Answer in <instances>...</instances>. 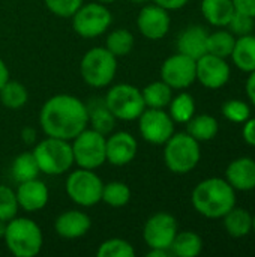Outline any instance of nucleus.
Returning <instances> with one entry per match:
<instances>
[{
  "mask_svg": "<svg viewBox=\"0 0 255 257\" xmlns=\"http://www.w3.org/2000/svg\"><path fill=\"white\" fill-rule=\"evenodd\" d=\"M89 110V125L90 128L96 130L98 133L108 136L116 125V117L113 116V113L107 108V105L104 104V101L101 104H93L92 107L87 105Z\"/></svg>",
  "mask_w": 255,
  "mask_h": 257,
  "instance_id": "nucleus-32",
  "label": "nucleus"
},
{
  "mask_svg": "<svg viewBox=\"0 0 255 257\" xmlns=\"http://www.w3.org/2000/svg\"><path fill=\"white\" fill-rule=\"evenodd\" d=\"M233 5L237 12L246 14L255 18V0H233Z\"/></svg>",
  "mask_w": 255,
  "mask_h": 257,
  "instance_id": "nucleus-40",
  "label": "nucleus"
},
{
  "mask_svg": "<svg viewBox=\"0 0 255 257\" xmlns=\"http://www.w3.org/2000/svg\"><path fill=\"white\" fill-rule=\"evenodd\" d=\"M225 181L236 191L255 190V160L240 157L233 160L225 170Z\"/></svg>",
  "mask_w": 255,
  "mask_h": 257,
  "instance_id": "nucleus-19",
  "label": "nucleus"
},
{
  "mask_svg": "<svg viewBox=\"0 0 255 257\" xmlns=\"http://www.w3.org/2000/svg\"><path fill=\"white\" fill-rule=\"evenodd\" d=\"M242 137L249 146L255 148V117H249L248 120L243 122Z\"/></svg>",
  "mask_w": 255,
  "mask_h": 257,
  "instance_id": "nucleus-39",
  "label": "nucleus"
},
{
  "mask_svg": "<svg viewBox=\"0 0 255 257\" xmlns=\"http://www.w3.org/2000/svg\"><path fill=\"white\" fill-rule=\"evenodd\" d=\"M9 80V69L8 65L5 63V60L0 57V89L5 86V83Z\"/></svg>",
  "mask_w": 255,
  "mask_h": 257,
  "instance_id": "nucleus-44",
  "label": "nucleus"
},
{
  "mask_svg": "<svg viewBox=\"0 0 255 257\" xmlns=\"http://www.w3.org/2000/svg\"><path fill=\"white\" fill-rule=\"evenodd\" d=\"M102 179L95 173V170L81 169L69 170L65 182V190L68 197L81 208H90L101 202L102 197Z\"/></svg>",
  "mask_w": 255,
  "mask_h": 257,
  "instance_id": "nucleus-8",
  "label": "nucleus"
},
{
  "mask_svg": "<svg viewBox=\"0 0 255 257\" xmlns=\"http://www.w3.org/2000/svg\"><path fill=\"white\" fill-rule=\"evenodd\" d=\"M201 160L200 142L188 133H174L164 143V163L176 175L192 172Z\"/></svg>",
  "mask_w": 255,
  "mask_h": 257,
  "instance_id": "nucleus-5",
  "label": "nucleus"
},
{
  "mask_svg": "<svg viewBox=\"0 0 255 257\" xmlns=\"http://www.w3.org/2000/svg\"><path fill=\"white\" fill-rule=\"evenodd\" d=\"M90 227H92L90 217L80 209L65 211L54 221V230L63 239L83 238L89 233Z\"/></svg>",
  "mask_w": 255,
  "mask_h": 257,
  "instance_id": "nucleus-18",
  "label": "nucleus"
},
{
  "mask_svg": "<svg viewBox=\"0 0 255 257\" xmlns=\"http://www.w3.org/2000/svg\"><path fill=\"white\" fill-rule=\"evenodd\" d=\"M47 9L60 18H71L84 0H44Z\"/></svg>",
  "mask_w": 255,
  "mask_h": 257,
  "instance_id": "nucleus-37",
  "label": "nucleus"
},
{
  "mask_svg": "<svg viewBox=\"0 0 255 257\" xmlns=\"http://www.w3.org/2000/svg\"><path fill=\"white\" fill-rule=\"evenodd\" d=\"M137 120L140 136L150 145H164L174 134L176 123L165 108H146Z\"/></svg>",
  "mask_w": 255,
  "mask_h": 257,
  "instance_id": "nucleus-11",
  "label": "nucleus"
},
{
  "mask_svg": "<svg viewBox=\"0 0 255 257\" xmlns=\"http://www.w3.org/2000/svg\"><path fill=\"white\" fill-rule=\"evenodd\" d=\"M141 95L146 104V108H167L171 98L173 89L162 80L149 83L141 89Z\"/></svg>",
  "mask_w": 255,
  "mask_h": 257,
  "instance_id": "nucleus-26",
  "label": "nucleus"
},
{
  "mask_svg": "<svg viewBox=\"0 0 255 257\" xmlns=\"http://www.w3.org/2000/svg\"><path fill=\"white\" fill-rule=\"evenodd\" d=\"M207 36L203 26H189L177 38V51L197 60L207 53Z\"/></svg>",
  "mask_w": 255,
  "mask_h": 257,
  "instance_id": "nucleus-20",
  "label": "nucleus"
},
{
  "mask_svg": "<svg viewBox=\"0 0 255 257\" xmlns=\"http://www.w3.org/2000/svg\"><path fill=\"white\" fill-rule=\"evenodd\" d=\"M20 211L15 190L8 185H0V220L9 221Z\"/></svg>",
  "mask_w": 255,
  "mask_h": 257,
  "instance_id": "nucleus-36",
  "label": "nucleus"
},
{
  "mask_svg": "<svg viewBox=\"0 0 255 257\" xmlns=\"http://www.w3.org/2000/svg\"><path fill=\"white\" fill-rule=\"evenodd\" d=\"M104 104L117 120L125 122L137 120L146 110L141 89L129 83H119L111 86L105 93Z\"/></svg>",
  "mask_w": 255,
  "mask_h": 257,
  "instance_id": "nucleus-7",
  "label": "nucleus"
},
{
  "mask_svg": "<svg viewBox=\"0 0 255 257\" xmlns=\"http://www.w3.org/2000/svg\"><path fill=\"white\" fill-rule=\"evenodd\" d=\"M230 57L240 71L248 74L255 71V35L237 36Z\"/></svg>",
  "mask_w": 255,
  "mask_h": 257,
  "instance_id": "nucleus-22",
  "label": "nucleus"
},
{
  "mask_svg": "<svg viewBox=\"0 0 255 257\" xmlns=\"http://www.w3.org/2000/svg\"><path fill=\"white\" fill-rule=\"evenodd\" d=\"M117 72V57L105 47H93L84 53L80 62L83 81L95 89L107 87L113 83Z\"/></svg>",
  "mask_w": 255,
  "mask_h": 257,
  "instance_id": "nucleus-6",
  "label": "nucleus"
},
{
  "mask_svg": "<svg viewBox=\"0 0 255 257\" xmlns=\"http://www.w3.org/2000/svg\"><path fill=\"white\" fill-rule=\"evenodd\" d=\"M96 2H99V3H104V5H110V3H113L114 0H96Z\"/></svg>",
  "mask_w": 255,
  "mask_h": 257,
  "instance_id": "nucleus-48",
  "label": "nucleus"
},
{
  "mask_svg": "<svg viewBox=\"0 0 255 257\" xmlns=\"http://www.w3.org/2000/svg\"><path fill=\"white\" fill-rule=\"evenodd\" d=\"M39 125L47 137L71 142L89 126L87 105L78 96L57 93L44 102L39 113Z\"/></svg>",
  "mask_w": 255,
  "mask_h": 257,
  "instance_id": "nucleus-1",
  "label": "nucleus"
},
{
  "mask_svg": "<svg viewBox=\"0 0 255 257\" xmlns=\"http://www.w3.org/2000/svg\"><path fill=\"white\" fill-rule=\"evenodd\" d=\"M71 18L74 32L86 39L104 35L113 23L111 11L99 2L83 3Z\"/></svg>",
  "mask_w": 255,
  "mask_h": 257,
  "instance_id": "nucleus-10",
  "label": "nucleus"
},
{
  "mask_svg": "<svg viewBox=\"0 0 255 257\" xmlns=\"http://www.w3.org/2000/svg\"><path fill=\"white\" fill-rule=\"evenodd\" d=\"M252 230H254V232H255V215H254V217H252Z\"/></svg>",
  "mask_w": 255,
  "mask_h": 257,
  "instance_id": "nucleus-49",
  "label": "nucleus"
},
{
  "mask_svg": "<svg viewBox=\"0 0 255 257\" xmlns=\"http://www.w3.org/2000/svg\"><path fill=\"white\" fill-rule=\"evenodd\" d=\"M168 114L174 123H188L195 114V99L188 92H180L171 98L168 104Z\"/></svg>",
  "mask_w": 255,
  "mask_h": 257,
  "instance_id": "nucleus-27",
  "label": "nucleus"
},
{
  "mask_svg": "<svg viewBox=\"0 0 255 257\" xmlns=\"http://www.w3.org/2000/svg\"><path fill=\"white\" fill-rule=\"evenodd\" d=\"M236 44V36L230 30H216L207 36V53L218 57H230Z\"/></svg>",
  "mask_w": 255,
  "mask_h": 257,
  "instance_id": "nucleus-33",
  "label": "nucleus"
},
{
  "mask_svg": "<svg viewBox=\"0 0 255 257\" xmlns=\"http://www.w3.org/2000/svg\"><path fill=\"white\" fill-rule=\"evenodd\" d=\"M132 197V191L128 184L122 181H111L104 184L101 202L111 208H123L129 203Z\"/></svg>",
  "mask_w": 255,
  "mask_h": 257,
  "instance_id": "nucleus-30",
  "label": "nucleus"
},
{
  "mask_svg": "<svg viewBox=\"0 0 255 257\" xmlns=\"http://www.w3.org/2000/svg\"><path fill=\"white\" fill-rule=\"evenodd\" d=\"M245 89H246L248 99L252 102V105L255 107V71L249 72V77H248V80H246Z\"/></svg>",
  "mask_w": 255,
  "mask_h": 257,
  "instance_id": "nucleus-43",
  "label": "nucleus"
},
{
  "mask_svg": "<svg viewBox=\"0 0 255 257\" xmlns=\"http://www.w3.org/2000/svg\"><path fill=\"white\" fill-rule=\"evenodd\" d=\"M188 2H189V0H153L155 5H158V6L167 9L168 12H170V11H179V9L185 8V6L188 5Z\"/></svg>",
  "mask_w": 255,
  "mask_h": 257,
  "instance_id": "nucleus-41",
  "label": "nucleus"
},
{
  "mask_svg": "<svg viewBox=\"0 0 255 257\" xmlns=\"http://www.w3.org/2000/svg\"><path fill=\"white\" fill-rule=\"evenodd\" d=\"M11 173H12V178L18 184L30 181V179H36L39 176L41 170L33 157V152H23V154L17 155L12 163Z\"/></svg>",
  "mask_w": 255,
  "mask_h": 257,
  "instance_id": "nucleus-31",
  "label": "nucleus"
},
{
  "mask_svg": "<svg viewBox=\"0 0 255 257\" xmlns=\"http://www.w3.org/2000/svg\"><path fill=\"white\" fill-rule=\"evenodd\" d=\"M222 114L233 123H243L251 117V107L242 99H228L222 104Z\"/></svg>",
  "mask_w": 255,
  "mask_h": 257,
  "instance_id": "nucleus-35",
  "label": "nucleus"
},
{
  "mask_svg": "<svg viewBox=\"0 0 255 257\" xmlns=\"http://www.w3.org/2000/svg\"><path fill=\"white\" fill-rule=\"evenodd\" d=\"M170 251L173 256L177 257H197L203 251V239L192 230L177 232L171 242Z\"/></svg>",
  "mask_w": 255,
  "mask_h": 257,
  "instance_id": "nucleus-24",
  "label": "nucleus"
},
{
  "mask_svg": "<svg viewBox=\"0 0 255 257\" xmlns=\"http://www.w3.org/2000/svg\"><path fill=\"white\" fill-rule=\"evenodd\" d=\"M234 11L233 0H201V14L215 27H227Z\"/></svg>",
  "mask_w": 255,
  "mask_h": 257,
  "instance_id": "nucleus-21",
  "label": "nucleus"
},
{
  "mask_svg": "<svg viewBox=\"0 0 255 257\" xmlns=\"http://www.w3.org/2000/svg\"><path fill=\"white\" fill-rule=\"evenodd\" d=\"M218 131H219V123L216 117L210 114H194L192 119L186 123V133L200 143L213 140Z\"/></svg>",
  "mask_w": 255,
  "mask_h": 257,
  "instance_id": "nucleus-25",
  "label": "nucleus"
},
{
  "mask_svg": "<svg viewBox=\"0 0 255 257\" xmlns=\"http://www.w3.org/2000/svg\"><path fill=\"white\" fill-rule=\"evenodd\" d=\"M32 152L41 173L48 176H60L68 173L75 164L72 146L68 140L45 137L44 140L35 143Z\"/></svg>",
  "mask_w": 255,
  "mask_h": 257,
  "instance_id": "nucleus-4",
  "label": "nucleus"
},
{
  "mask_svg": "<svg viewBox=\"0 0 255 257\" xmlns=\"http://www.w3.org/2000/svg\"><path fill=\"white\" fill-rule=\"evenodd\" d=\"M129 2H131V3H134V5H141V6H143V5L149 3L150 0H129Z\"/></svg>",
  "mask_w": 255,
  "mask_h": 257,
  "instance_id": "nucleus-47",
  "label": "nucleus"
},
{
  "mask_svg": "<svg viewBox=\"0 0 255 257\" xmlns=\"http://www.w3.org/2000/svg\"><path fill=\"white\" fill-rule=\"evenodd\" d=\"M135 45L134 33L129 29H114L105 39V48L117 59L128 56Z\"/></svg>",
  "mask_w": 255,
  "mask_h": 257,
  "instance_id": "nucleus-28",
  "label": "nucleus"
},
{
  "mask_svg": "<svg viewBox=\"0 0 255 257\" xmlns=\"http://www.w3.org/2000/svg\"><path fill=\"white\" fill-rule=\"evenodd\" d=\"M21 140L26 143V145H35L36 140H38V134H36V130L33 126H26L21 130Z\"/></svg>",
  "mask_w": 255,
  "mask_h": 257,
  "instance_id": "nucleus-42",
  "label": "nucleus"
},
{
  "mask_svg": "<svg viewBox=\"0 0 255 257\" xmlns=\"http://www.w3.org/2000/svg\"><path fill=\"white\" fill-rule=\"evenodd\" d=\"M191 203L206 218H222L236 206V190L222 178H207L192 190Z\"/></svg>",
  "mask_w": 255,
  "mask_h": 257,
  "instance_id": "nucleus-2",
  "label": "nucleus"
},
{
  "mask_svg": "<svg viewBox=\"0 0 255 257\" xmlns=\"http://www.w3.org/2000/svg\"><path fill=\"white\" fill-rule=\"evenodd\" d=\"M17 200L20 209L26 212H38L42 211L50 200V191L44 181L39 178L30 179L26 182H20L17 190Z\"/></svg>",
  "mask_w": 255,
  "mask_h": 257,
  "instance_id": "nucleus-17",
  "label": "nucleus"
},
{
  "mask_svg": "<svg viewBox=\"0 0 255 257\" xmlns=\"http://www.w3.org/2000/svg\"><path fill=\"white\" fill-rule=\"evenodd\" d=\"M222 220H224L225 232L234 239L245 238L252 230V215L243 208H237V206L231 208L222 217Z\"/></svg>",
  "mask_w": 255,
  "mask_h": 257,
  "instance_id": "nucleus-23",
  "label": "nucleus"
},
{
  "mask_svg": "<svg viewBox=\"0 0 255 257\" xmlns=\"http://www.w3.org/2000/svg\"><path fill=\"white\" fill-rule=\"evenodd\" d=\"M105 142L107 136L87 126L71 140L74 163L81 169H99L101 166H104V163H107Z\"/></svg>",
  "mask_w": 255,
  "mask_h": 257,
  "instance_id": "nucleus-9",
  "label": "nucleus"
},
{
  "mask_svg": "<svg viewBox=\"0 0 255 257\" xmlns=\"http://www.w3.org/2000/svg\"><path fill=\"white\" fill-rule=\"evenodd\" d=\"M231 77V68L227 59L206 53L197 59V80L207 89L216 90L224 87Z\"/></svg>",
  "mask_w": 255,
  "mask_h": 257,
  "instance_id": "nucleus-15",
  "label": "nucleus"
},
{
  "mask_svg": "<svg viewBox=\"0 0 255 257\" xmlns=\"http://www.w3.org/2000/svg\"><path fill=\"white\" fill-rule=\"evenodd\" d=\"M6 224H8V221H3V220H0V239H3V236H5V232H6Z\"/></svg>",
  "mask_w": 255,
  "mask_h": 257,
  "instance_id": "nucleus-46",
  "label": "nucleus"
},
{
  "mask_svg": "<svg viewBox=\"0 0 255 257\" xmlns=\"http://www.w3.org/2000/svg\"><path fill=\"white\" fill-rule=\"evenodd\" d=\"M179 232L176 218L168 212H156L147 218L143 227V239L149 248L170 250L171 242Z\"/></svg>",
  "mask_w": 255,
  "mask_h": 257,
  "instance_id": "nucleus-13",
  "label": "nucleus"
},
{
  "mask_svg": "<svg viewBox=\"0 0 255 257\" xmlns=\"http://www.w3.org/2000/svg\"><path fill=\"white\" fill-rule=\"evenodd\" d=\"M3 241L15 257H35L42 250L44 235L32 218L14 217L6 224Z\"/></svg>",
  "mask_w": 255,
  "mask_h": 257,
  "instance_id": "nucleus-3",
  "label": "nucleus"
},
{
  "mask_svg": "<svg viewBox=\"0 0 255 257\" xmlns=\"http://www.w3.org/2000/svg\"><path fill=\"white\" fill-rule=\"evenodd\" d=\"M98 257H134L135 250L131 242L122 238H110L96 250Z\"/></svg>",
  "mask_w": 255,
  "mask_h": 257,
  "instance_id": "nucleus-34",
  "label": "nucleus"
},
{
  "mask_svg": "<svg viewBox=\"0 0 255 257\" xmlns=\"http://www.w3.org/2000/svg\"><path fill=\"white\" fill-rule=\"evenodd\" d=\"M138 152V142L137 139L128 131H117L111 136H107L105 142V154L107 163L123 167L131 164Z\"/></svg>",
  "mask_w": 255,
  "mask_h": 257,
  "instance_id": "nucleus-16",
  "label": "nucleus"
},
{
  "mask_svg": "<svg viewBox=\"0 0 255 257\" xmlns=\"http://www.w3.org/2000/svg\"><path fill=\"white\" fill-rule=\"evenodd\" d=\"M29 101L27 87L15 80H8L5 86L0 89V102L11 110H18L24 107Z\"/></svg>",
  "mask_w": 255,
  "mask_h": 257,
  "instance_id": "nucleus-29",
  "label": "nucleus"
},
{
  "mask_svg": "<svg viewBox=\"0 0 255 257\" xmlns=\"http://www.w3.org/2000/svg\"><path fill=\"white\" fill-rule=\"evenodd\" d=\"M161 80L173 90L188 89L197 81V60L177 51L164 60L161 66Z\"/></svg>",
  "mask_w": 255,
  "mask_h": 257,
  "instance_id": "nucleus-12",
  "label": "nucleus"
},
{
  "mask_svg": "<svg viewBox=\"0 0 255 257\" xmlns=\"http://www.w3.org/2000/svg\"><path fill=\"white\" fill-rule=\"evenodd\" d=\"M171 26V18L167 9L158 5H143L137 17V27L140 33L150 41H159L167 36Z\"/></svg>",
  "mask_w": 255,
  "mask_h": 257,
  "instance_id": "nucleus-14",
  "label": "nucleus"
},
{
  "mask_svg": "<svg viewBox=\"0 0 255 257\" xmlns=\"http://www.w3.org/2000/svg\"><path fill=\"white\" fill-rule=\"evenodd\" d=\"M227 27L230 29V32L234 35V36H243V35H249L254 32L255 27V18L246 15V14H242V12H237L234 11L231 20L228 21Z\"/></svg>",
  "mask_w": 255,
  "mask_h": 257,
  "instance_id": "nucleus-38",
  "label": "nucleus"
},
{
  "mask_svg": "<svg viewBox=\"0 0 255 257\" xmlns=\"http://www.w3.org/2000/svg\"><path fill=\"white\" fill-rule=\"evenodd\" d=\"M173 256L170 250H165V248H150L147 257H170Z\"/></svg>",
  "mask_w": 255,
  "mask_h": 257,
  "instance_id": "nucleus-45",
  "label": "nucleus"
}]
</instances>
